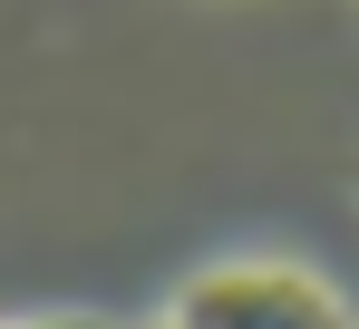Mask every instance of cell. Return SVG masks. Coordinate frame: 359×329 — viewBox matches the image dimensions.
<instances>
[{"label":"cell","instance_id":"1","mask_svg":"<svg viewBox=\"0 0 359 329\" xmlns=\"http://www.w3.org/2000/svg\"><path fill=\"white\" fill-rule=\"evenodd\" d=\"M175 329H350L340 290L301 262H214L165 310Z\"/></svg>","mask_w":359,"mask_h":329},{"label":"cell","instance_id":"2","mask_svg":"<svg viewBox=\"0 0 359 329\" xmlns=\"http://www.w3.org/2000/svg\"><path fill=\"white\" fill-rule=\"evenodd\" d=\"M29 329H97V320H29Z\"/></svg>","mask_w":359,"mask_h":329},{"label":"cell","instance_id":"3","mask_svg":"<svg viewBox=\"0 0 359 329\" xmlns=\"http://www.w3.org/2000/svg\"><path fill=\"white\" fill-rule=\"evenodd\" d=\"M156 329H175V320H156Z\"/></svg>","mask_w":359,"mask_h":329}]
</instances>
